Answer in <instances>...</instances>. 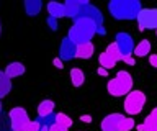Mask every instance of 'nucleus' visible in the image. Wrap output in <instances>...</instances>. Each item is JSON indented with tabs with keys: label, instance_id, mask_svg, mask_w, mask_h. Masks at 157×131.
Masks as SVG:
<instances>
[{
	"label": "nucleus",
	"instance_id": "f257e3e1",
	"mask_svg": "<svg viewBox=\"0 0 157 131\" xmlns=\"http://www.w3.org/2000/svg\"><path fill=\"white\" fill-rule=\"evenodd\" d=\"M142 5L139 0H111L108 3V12L115 20H137V15L141 13Z\"/></svg>",
	"mask_w": 157,
	"mask_h": 131
},
{
	"label": "nucleus",
	"instance_id": "f03ea898",
	"mask_svg": "<svg viewBox=\"0 0 157 131\" xmlns=\"http://www.w3.org/2000/svg\"><path fill=\"white\" fill-rule=\"evenodd\" d=\"M95 35H98V26L88 18H80V20L74 21L67 36L78 46L85 44V43H92V38Z\"/></svg>",
	"mask_w": 157,
	"mask_h": 131
},
{
	"label": "nucleus",
	"instance_id": "7ed1b4c3",
	"mask_svg": "<svg viewBox=\"0 0 157 131\" xmlns=\"http://www.w3.org/2000/svg\"><path fill=\"white\" fill-rule=\"evenodd\" d=\"M106 90L111 97H126L132 92V77L128 71H120L106 85Z\"/></svg>",
	"mask_w": 157,
	"mask_h": 131
},
{
	"label": "nucleus",
	"instance_id": "20e7f679",
	"mask_svg": "<svg viewBox=\"0 0 157 131\" xmlns=\"http://www.w3.org/2000/svg\"><path fill=\"white\" fill-rule=\"evenodd\" d=\"M115 43H116L118 49H120V52H121L123 61H124L128 66H134V57H132V54H134V48H136L134 38L126 31H120L115 36Z\"/></svg>",
	"mask_w": 157,
	"mask_h": 131
},
{
	"label": "nucleus",
	"instance_id": "39448f33",
	"mask_svg": "<svg viewBox=\"0 0 157 131\" xmlns=\"http://www.w3.org/2000/svg\"><path fill=\"white\" fill-rule=\"evenodd\" d=\"M80 18H88V20H92L98 26V35H101V36L106 35V30H105V26H103V13L98 10L95 5H92V3L87 2L85 5L80 8V12L77 13V17L74 18V21L80 20Z\"/></svg>",
	"mask_w": 157,
	"mask_h": 131
},
{
	"label": "nucleus",
	"instance_id": "423d86ee",
	"mask_svg": "<svg viewBox=\"0 0 157 131\" xmlns=\"http://www.w3.org/2000/svg\"><path fill=\"white\" fill-rule=\"evenodd\" d=\"M144 105H146V95H144V92H141V90H132L129 92V94L126 95V98H124V111L129 116H134V115H139L142 108H144Z\"/></svg>",
	"mask_w": 157,
	"mask_h": 131
},
{
	"label": "nucleus",
	"instance_id": "0eeeda50",
	"mask_svg": "<svg viewBox=\"0 0 157 131\" xmlns=\"http://www.w3.org/2000/svg\"><path fill=\"white\" fill-rule=\"evenodd\" d=\"M118 61H123V57H121V52L118 49L116 43L108 44V48L100 54V57H98L100 67H103V69H106V71L111 69V67H115V64Z\"/></svg>",
	"mask_w": 157,
	"mask_h": 131
},
{
	"label": "nucleus",
	"instance_id": "6e6552de",
	"mask_svg": "<svg viewBox=\"0 0 157 131\" xmlns=\"http://www.w3.org/2000/svg\"><path fill=\"white\" fill-rule=\"evenodd\" d=\"M8 120H10V125H12V129L13 131H25L26 125L29 123V116L26 113V110L21 108V106H15L8 111Z\"/></svg>",
	"mask_w": 157,
	"mask_h": 131
},
{
	"label": "nucleus",
	"instance_id": "1a4fd4ad",
	"mask_svg": "<svg viewBox=\"0 0 157 131\" xmlns=\"http://www.w3.org/2000/svg\"><path fill=\"white\" fill-rule=\"evenodd\" d=\"M139 30H155L157 31V8H142L137 15Z\"/></svg>",
	"mask_w": 157,
	"mask_h": 131
},
{
	"label": "nucleus",
	"instance_id": "9d476101",
	"mask_svg": "<svg viewBox=\"0 0 157 131\" xmlns=\"http://www.w3.org/2000/svg\"><path fill=\"white\" fill-rule=\"evenodd\" d=\"M75 57H77V44L69 36L62 38L61 46H59V59L67 62V61L75 59Z\"/></svg>",
	"mask_w": 157,
	"mask_h": 131
},
{
	"label": "nucleus",
	"instance_id": "9b49d317",
	"mask_svg": "<svg viewBox=\"0 0 157 131\" xmlns=\"http://www.w3.org/2000/svg\"><path fill=\"white\" fill-rule=\"evenodd\" d=\"M126 116L121 113H110L101 120V131H120L121 123L124 121Z\"/></svg>",
	"mask_w": 157,
	"mask_h": 131
},
{
	"label": "nucleus",
	"instance_id": "f8f14e48",
	"mask_svg": "<svg viewBox=\"0 0 157 131\" xmlns=\"http://www.w3.org/2000/svg\"><path fill=\"white\" fill-rule=\"evenodd\" d=\"M87 3V0H67L66 3H64V10H66V17L69 18H75L77 13L80 12V8Z\"/></svg>",
	"mask_w": 157,
	"mask_h": 131
},
{
	"label": "nucleus",
	"instance_id": "ddd939ff",
	"mask_svg": "<svg viewBox=\"0 0 157 131\" xmlns=\"http://www.w3.org/2000/svg\"><path fill=\"white\" fill-rule=\"evenodd\" d=\"M5 74L8 75V79H15V77H20L25 74V66L21 62L15 61V62H10V64L5 67Z\"/></svg>",
	"mask_w": 157,
	"mask_h": 131
},
{
	"label": "nucleus",
	"instance_id": "4468645a",
	"mask_svg": "<svg viewBox=\"0 0 157 131\" xmlns=\"http://www.w3.org/2000/svg\"><path fill=\"white\" fill-rule=\"evenodd\" d=\"M48 13H49V17H51V18H54V20H59V18L66 17V10H64V3L49 2V3H48Z\"/></svg>",
	"mask_w": 157,
	"mask_h": 131
},
{
	"label": "nucleus",
	"instance_id": "2eb2a0df",
	"mask_svg": "<svg viewBox=\"0 0 157 131\" xmlns=\"http://www.w3.org/2000/svg\"><path fill=\"white\" fill-rule=\"evenodd\" d=\"M43 8V2L41 0H26L25 2V12L29 17H36Z\"/></svg>",
	"mask_w": 157,
	"mask_h": 131
},
{
	"label": "nucleus",
	"instance_id": "dca6fc26",
	"mask_svg": "<svg viewBox=\"0 0 157 131\" xmlns=\"http://www.w3.org/2000/svg\"><path fill=\"white\" fill-rule=\"evenodd\" d=\"M12 90V79L5 74V71H0V98L7 97Z\"/></svg>",
	"mask_w": 157,
	"mask_h": 131
},
{
	"label": "nucleus",
	"instance_id": "f3484780",
	"mask_svg": "<svg viewBox=\"0 0 157 131\" xmlns=\"http://www.w3.org/2000/svg\"><path fill=\"white\" fill-rule=\"evenodd\" d=\"M93 51H95V48H93L92 43L78 44L77 46V57L78 59H90V57L93 56Z\"/></svg>",
	"mask_w": 157,
	"mask_h": 131
},
{
	"label": "nucleus",
	"instance_id": "a211bd4d",
	"mask_svg": "<svg viewBox=\"0 0 157 131\" xmlns=\"http://www.w3.org/2000/svg\"><path fill=\"white\" fill-rule=\"evenodd\" d=\"M54 102L52 100H43L38 105V116H49L54 113Z\"/></svg>",
	"mask_w": 157,
	"mask_h": 131
},
{
	"label": "nucleus",
	"instance_id": "6ab92c4d",
	"mask_svg": "<svg viewBox=\"0 0 157 131\" xmlns=\"http://www.w3.org/2000/svg\"><path fill=\"white\" fill-rule=\"evenodd\" d=\"M151 52V43L147 40H142L141 43H137L136 48H134V56L137 57H144Z\"/></svg>",
	"mask_w": 157,
	"mask_h": 131
},
{
	"label": "nucleus",
	"instance_id": "aec40b11",
	"mask_svg": "<svg viewBox=\"0 0 157 131\" xmlns=\"http://www.w3.org/2000/svg\"><path fill=\"white\" fill-rule=\"evenodd\" d=\"M139 131H157V118H154L151 113L147 115V118L144 120V123L137 126Z\"/></svg>",
	"mask_w": 157,
	"mask_h": 131
},
{
	"label": "nucleus",
	"instance_id": "412c9836",
	"mask_svg": "<svg viewBox=\"0 0 157 131\" xmlns=\"http://www.w3.org/2000/svg\"><path fill=\"white\" fill-rule=\"evenodd\" d=\"M71 80L74 87H80L83 82H85V75H83V71L78 69V67H74L71 71Z\"/></svg>",
	"mask_w": 157,
	"mask_h": 131
},
{
	"label": "nucleus",
	"instance_id": "4be33fe9",
	"mask_svg": "<svg viewBox=\"0 0 157 131\" xmlns=\"http://www.w3.org/2000/svg\"><path fill=\"white\" fill-rule=\"evenodd\" d=\"M72 123L74 121L69 115H66V113H57L56 115V125H61V126H64V128H71Z\"/></svg>",
	"mask_w": 157,
	"mask_h": 131
},
{
	"label": "nucleus",
	"instance_id": "5701e85b",
	"mask_svg": "<svg viewBox=\"0 0 157 131\" xmlns=\"http://www.w3.org/2000/svg\"><path fill=\"white\" fill-rule=\"evenodd\" d=\"M0 131H13L12 125H10V120H8V115L3 116V113H0Z\"/></svg>",
	"mask_w": 157,
	"mask_h": 131
},
{
	"label": "nucleus",
	"instance_id": "b1692460",
	"mask_svg": "<svg viewBox=\"0 0 157 131\" xmlns=\"http://www.w3.org/2000/svg\"><path fill=\"white\" fill-rule=\"evenodd\" d=\"M41 129H43V126H41V123H39L38 120L29 121V123L26 125V128H25V131H41Z\"/></svg>",
	"mask_w": 157,
	"mask_h": 131
},
{
	"label": "nucleus",
	"instance_id": "393cba45",
	"mask_svg": "<svg viewBox=\"0 0 157 131\" xmlns=\"http://www.w3.org/2000/svg\"><path fill=\"white\" fill-rule=\"evenodd\" d=\"M132 128H134V120L132 118H124V121L121 123L120 131H131Z\"/></svg>",
	"mask_w": 157,
	"mask_h": 131
},
{
	"label": "nucleus",
	"instance_id": "a878e982",
	"mask_svg": "<svg viewBox=\"0 0 157 131\" xmlns=\"http://www.w3.org/2000/svg\"><path fill=\"white\" fill-rule=\"evenodd\" d=\"M48 25H49V28H51L52 31L57 30V20H54V18H51V17L48 18Z\"/></svg>",
	"mask_w": 157,
	"mask_h": 131
},
{
	"label": "nucleus",
	"instance_id": "bb28decb",
	"mask_svg": "<svg viewBox=\"0 0 157 131\" xmlns=\"http://www.w3.org/2000/svg\"><path fill=\"white\" fill-rule=\"evenodd\" d=\"M48 131H69V128H64V126L54 123L52 126H49V129H48Z\"/></svg>",
	"mask_w": 157,
	"mask_h": 131
},
{
	"label": "nucleus",
	"instance_id": "cd10ccee",
	"mask_svg": "<svg viewBox=\"0 0 157 131\" xmlns=\"http://www.w3.org/2000/svg\"><path fill=\"white\" fill-rule=\"evenodd\" d=\"M149 64H151L152 67H155V69H157V54L149 56Z\"/></svg>",
	"mask_w": 157,
	"mask_h": 131
},
{
	"label": "nucleus",
	"instance_id": "c85d7f7f",
	"mask_svg": "<svg viewBox=\"0 0 157 131\" xmlns=\"http://www.w3.org/2000/svg\"><path fill=\"white\" fill-rule=\"evenodd\" d=\"M98 74H100V75H106V74H108V71H106V69H103V67H100V69H98Z\"/></svg>",
	"mask_w": 157,
	"mask_h": 131
},
{
	"label": "nucleus",
	"instance_id": "c756f323",
	"mask_svg": "<svg viewBox=\"0 0 157 131\" xmlns=\"http://www.w3.org/2000/svg\"><path fill=\"white\" fill-rule=\"evenodd\" d=\"M151 115L154 116V118H157V108H154V110H152V111H151Z\"/></svg>",
	"mask_w": 157,
	"mask_h": 131
},
{
	"label": "nucleus",
	"instance_id": "7c9ffc66",
	"mask_svg": "<svg viewBox=\"0 0 157 131\" xmlns=\"http://www.w3.org/2000/svg\"><path fill=\"white\" fill-rule=\"evenodd\" d=\"M54 62H56V66H57V67H62V66H61V59H56Z\"/></svg>",
	"mask_w": 157,
	"mask_h": 131
},
{
	"label": "nucleus",
	"instance_id": "2f4dec72",
	"mask_svg": "<svg viewBox=\"0 0 157 131\" xmlns=\"http://www.w3.org/2000/svg\"><path fill=\"white\" fill-rule=\"evenodd\" d=\"M0 113H2V102H0Z\"/></svg>",
	"mask_w": 157,
	"mask_h": 131
},
{
	"label": "nucleus",
	"instance_id": "473e14b6",
	"mask_svg": "<svg viewBox=\"0 0 157 131\" xmlns=\"http://www.w3.org/2000/svg\"><path fill=\"white\" fill-rule=\"evenodd\" d=\"M0 35H2V23H0Z\"/></svg>",
	"mask_w": 157,
	"mask_h": 131
},
{
	"label": "nucleus",
	"instance_id": "72a5a7b5",
	"mask_svg": "<svg viewBox=\"0 0 157 131\" xmlns=\"http://www.w3.org/2000/svg\"><path fill=\"white\" fill-rule=\"evenodd\" d=\"M48 129H49V128H43V129H41V131H48Z\"/></svg>",
	"mask_w": 157,
	"mask_h": 131
}]
</instances>
